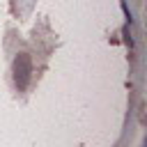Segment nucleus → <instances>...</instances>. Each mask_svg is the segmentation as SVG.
<instances>
[{"mask_svg": "<svg viewBox=\"0 0 147 147\" xmlns=\"http://www.w3.org/2000/svg\"><path fill=\"white\" fill-rule=\"evenodd\" d=\"M30 74H32V62H30V55L21 53L16 60H14V80H16V87L23 92L30 83Z\"/></svg>", "mask_w": 147, "mask_h": 147, "instance_id": "1", "label": "nucleus"}]
</instances>
